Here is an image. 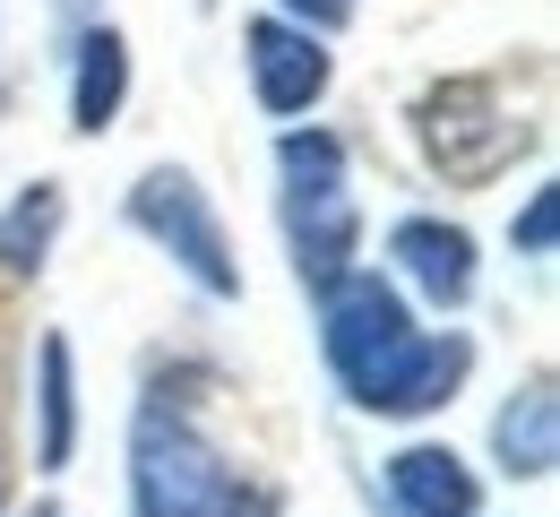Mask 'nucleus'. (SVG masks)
<instances>
[{
	"label": "nucleus",
	"mask_w": 560,
	"mask_h": 517,
	"mask_svg": "<svg viewBox=\"0 0 560 517\" xmlns=\"http://www.w3.org/2000/svg\"><path fill=\"white\" fill-rule=\"evenodd\" d=\"M319 328H328V363L353 388V406L371 414H431L448 406V388L466 379V337H415L406 302L380 277H337L319 294Z\"/></svg>",
	"instance_id": "obj_1"
},
{
	"label": "nucleus",
	"mask_w": 560,
	"mask_h": 517,
	"mask_svg": "<svg viewBox=\"0 0 560 517\" xmlns=\"http://www.w3.org/2000/svg\"><path fill=\"white\" fill-rule=\"evenodd\" d=\"M284 164V242H293V268L302 285H337L353 259V190H346V148L328 130H293L277 148Z\"/></svg>",
	"instance_id": "obj_2"
},
{
	"label": "nucleus",
	"mask_w": 560,
	"mask_h": 517,
	"mask_svg": "<svg viewBox=\"0 0 560 517\" xmlns=\"http://www.w3.org/2000/svg\"><path fill=\"white\" fill-rule=\"evenodd\" d=\"M130 492H139V517H215L224 492H233V474L155 397V406H139V432H130Z\"/></svg>",
	"instance_id": "obj_3"
},
{
	"label": "nucleus",
	"mask_w": 560,
	"mask_h": 517,
	"mask_svg": "<svg viewBox=\"0 0 560 517\" xmlns=\"http://www.w3.org/2000/svg\"><path fill=\"white\" fill-rule=\"evenodd\" d=\"M130 224H139V233H155V242L190 268V285H208L215 302L242 294V268H233V250H224V224H215L208 190H199L182 164L139 173V190H130Z\"/></svg>",
	"instance_id": "obj_4"
},
{
	"label": "nucleus",
	"mask_w": 560,
	"mask_h": 517,
	"mask_svg": "<svg viewBox=\"0 0 560 517\" xmlns=\"http://www.w3.org/2000/svg\"><path fill=\"white\" fill-rule=\"evenodd\" d=\"M422 148H431V164H448L457 181H483V173H500L509 155L526 148V121L500 113V95L483 78H457V86H440L422 104Z\"/></svg>",
	"instance_id": "obj_5"
},
{
	"label": "nucleus",
	"mask_w": 560,
	"mask_h": 517,
	"mask_svg": "<svg viewBox=\"0 0 560 517\" xmlns=\"http://www.w3.org/2000/svg\"><path fill=\"white\" fill-rule=\"evenodd\" d=\"M250 86L268 113H311L328 95V52L311 26H284V17H259L250 26Z\"/></svg>",
	"instance_id": "obj_6"
},
{
	"label": "nucleus",
	"mask_w": 560,
	"mask_h": 517,
	"mask_svg": "<svg viewBox=\"0 0 560 517\" xmlns=\"http://www.w3.org/2000/svg\"><path fill=\"white\" fill-rule=\"evenodd\" d=\"M388 250H397V268H406V277H415L431 302H466V294H475V242H466L457 224L406 216Z\"/></svg>",
	"instance_id": "obj_7"
},
{
	"label": "nucleus",
	"mask_w": 560,
	"mask_h": 517,
	"mask_svg": "<svg viewBox=\"0 0 560 517\" xmlns=\"http://www.w3.org/2000/svg\"><path fill=\"white\" fill-rule=\"evenodd\" d=\"M388 483H397V501L415 517H475V501H483L457 448H406V457L388 466Z\"/></svg>",
	"instance_id": "obj_8"
},
{
	"label": "nucleus",
	"mask_w": 560,
	"mask_h": 517,
	"mask_svg": "<svg viewBox=\"0 0 560 517\" xmlns=\"http://www.w3.org/2000/svg\"><path fill=\"white\" fill-rule=\"evenodd\" d=\"M491 448H500L509 474H552V466H560V397H552V379H535L517 406H500Z\"/></svg>",
	"instance_id": "obj_9"
},
{
	"label": "nucleus",
	"mask_w": 560,
	"mask_h": 517,
	"mask_svg": "<svg viewBox=\"0 0 560 517\" xmlns=\"http://www.w3.org/2000/svg\"><path fill=\"white\" fill-rule=\"evenodd\" d=\"M121 86H130V52L113 26H86L78 35V86H70V130H104L121 113Z\"/></svg>",
	"instance_id": "obj_10"
},
{
	"label": "nucleus",
	"mask_w": 560,
	"mask_h": 517,
	"mask_svg": "<svg viewBox=\"0 0 560 517\" xmlns=\"http://www.w3.org/2000/svg\"><path fill=\"white\" fill-rule=\"evenodd\" d=\"M52 233H61V190H52V181H35V190H18V199H9V216H0V268H9V277H26V268H44V250H52Z\"/></svg>",
	"instance_id": "obj_11"
},
{
	"label": "nucleus",
	"mask_w": 560,
	"mask_h": 517,
	"mask_svg": "<svg viewBox=\"0 0 560 517\" xmlns=\"http://www.w3.org/2000/svg\"><path fill=\"white\" fill-rule=\"evenodd\" d=\"M44 466H70V432H78V414H70V337H44Z\"/></svg>",
	"instance_id": "obj_12"
},
{
	"label": "nucleus",
	"mask_w": 560,
	"mask_h": 517,
	"mask_svg": "<svg viewBox=\"0 0 560 517\" xmlns=\"http://www.w3.org/2000/svg\"><path fill=\"white\" fill-rule=\"evenodd\" d=\"M552 216H560V199H552V190H535V199H526V216H517V242H526L535 259L552 250Z\"/></svg>",
	"instance_id": "obj_13"
},
{
	"label": "nucleus",
	"mask_w": 560,
	"mask_h": 517,
	"mask_svg": "<svg viewBox=\"0 0 560 517\" xmlns=\"http://www.w3.org/2000/svg\"><path fill=\"white\" fill-rule=\"evenodd\" d=\"M284 9H293L311 35H328V26H346V17H353V0H284Z\"/></svg>",
	"instance_id": "obj_14"
},
{
	"label": "nucleus",
	"mask_w": 560,
	"mask_h": 517,
	"mask_svg": "<svg viewBox=\"0 0 560 517\" xmlns=\"http://www.w3.org/2000/svg\"><path fill=\"white\" fill-rule=\"evenodd\" d=\"M215 517H277V501H268V492H242V483H233V492H224V509Z\"/></svg>",
	"instance_id": "obj_15"
},
{
	"label": "nucleus",
	"mask_w": 560,
	"mask_h": 517,
	"mask_svg": "<svg viewBox=\"0 0 560 517\" xmlns=\"http://www.w3.org/2000/svg\"><path fill=\"white\" fill-rule=\"evenodd\" d=\"M35 517H52V509H35Z\"/></svg>",
	"instance_id": "obj_16"
}]
</instances>
